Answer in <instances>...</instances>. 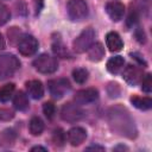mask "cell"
<instances>
[{
	"label": "cell",
	"instance_id": "cell-1",
	"mask_svg": "<svg viewBox=\"0 0 152 152\" xmlns=\"http://www.w3.org/2000/svg\"><path fill=\"white\" fill-rule=\"evenodd\" d=\"M20 68L19 59L12 53L0 55V80L11 77Z\"/></svg>",
	"mask_w": 152,
	"mask_h": 152
},
{
	"label": "cell",
	"instance_id": "cell-10",
	"mask_svg": "<svg viewBox=\"0 0 152 152\" xmlns=\"http://www.w3.org/2000/svg\"><path fill=\"white\" fill-rule=\"evenodd\" d=\"M106 12L112 20L119 21L125 14V6L119 1H110L106 5Z\"/></svg>",
	"mask_w": 152,
	"mask_h": 152
},
{
	"label": "cell",
	"instance_id": "cell-22",
	"mask_svg": "<svg viewBox=\"0 0 152 152\" xmlns=\"http://www.w3.org/2000/svg\"><path fill=\"white\" fill-rule=\"evenodd\" d=\"M43 112L48 119H53V116L56 114V107L52 102H45L43 104Z\"/></svg>",
	"mask_w": 152,
	"mask_h": 152
},
{
	"label": "cell",
	"instance_id": "cell-24",
	"mask_svg": "<svg viewBox=\"0 0 152 152\" xmlns=\"http://www.w3.org/2000/svg\"><path fill=\"white\" fill-rule=\"evenodd\" d=\"M10 17H11V13H10L8 8L4 4L0 2V25H4L5 23H7Z\"/></svg>",
	"mask_w": 152,
	"mask_h": 152
},
{
	"label": "cell",
	"instance_id": "cell-3",
	"mask_svg": "<svg viewBox=\"0 0 152 152\" xmlns=\"http://www.w3.org/2000/svg\"><path fill=\"white\" fill-rule=\"evenodd\" d=\"M95 38V32L93 28H86L84 31H82L80 33V36L74 40L72 43V48L74 51L77 53H82L84 51H87L94 42Z\"/></svg>",
	"mask_w": 152,
	"mask_h": 152
},
{
	"label": "cell",
	"instance_id": "cell-29",
	"mask_svg": "<svg viewBox=\"0 0 152 152\" xmlns=\"http://www.w3.org/2000/svg\"><path fill=\"white\" fill-rule=\"evenodd\" d=\"M31 151H32V152H34V151H43V152H45L46 148H45V147H42V146H34V147L31 148Z\"/></svg>",
	"mask_w": 152,
	"mask_h": 152
},
{
	"label": "cell",
	"instance_id": "cell-7",
	"mask_svg": "<svg viewBox=\"0 0 152 152\" xmlns=\"http://www.w3.org/2000/svg\"><path fill=\"white\" fill-rule=\"evenodd\" d=\"M18 50L23 56H32L38 50V42L33 36H23L18 42Z\"/></svg>",
	"mask_w": 152,
	"mask_h": 152
},
{
	"label": "cell",
	"instance_id": "cell-26",
	"mask_svg": "<svg viewBox=\"0 0 152 152\" xmlns=\"http://www.w3.org/2000/svg\"><path fill=\"white\" fill-rule=\"evenodd\" d=\"M13 116H14V114H13L12 110L6 109V108H1V109H0V120L8 121V120H11Z\"/></svg>",
	"mask_w": 152,
	"mask_h": 152
},
{
	"label": "cell",
	"instance_id": "cell-2",
	"mask_svg": "<svg viewBox=\"0 0 152 152\" xmlns=\"http://www.w3.org/2000/svg\"><path fill=\"white\" fill-rule=\"evenodd\" d=\"M33 66L42 74H52L58 69V63L55 57L43 53L33 61Z\"/></svg>",
	"mask_w": 152,
	"mask_h": 152
},
{
	"label": "cell",
	"instance_id": "cell-15",
	"mask_svg": "<svg viewBox=\"0 0 152 152\" xmlns=\"http://www.w3.org/2000/svg\"><path fill=\"white\" fill-rule=\"evenodd\" d=\"M125 64V59L121 56H114L107 62V70L110 74H118Z\"/></svg>",
	"mask_w": 152,
	"mask_h": 152
},
{
	"label": "cell",
	"instance_id": "cell-18",
	"mask_svg": "<svg viewBox=\"0 0 152 152\" xmlns=\"http://www.w3.org/2000/svg\"><path fill=\"white\" fill-rule=\"evenodd\" d=\"M52 51H53V53L56 56H58L61 58H68V57H70L66 46L64 45V43L59 38L53 40V43H52Z\"/></svg>",
	"mask_w": 152,
	"mask_h": 152
},
{
	"label": "cell",
	"instance_id": "cell-12",
	"mask_svg": "<svg viewBox=\"0 0 152 152\" xmlns=\"http://www.w3.org/2000/svg\"><path fill=\"white\" fill-rule=\"evenodd\" d=\"M106 44H107V48L109 49V51H112V52H118L124 48V43L121 40V37L114 31L107 33Z\"/></svg>",
	"mask_w": 152,
	"mask_h": 152
},
{
	"label": "cell",
	"instance_id": "cell-23",
	"mask_svg": "<svg viewBox=\"0 0 152 152\" xmlns=\"http://www.w3.org/2000/svg\"><path fill=\"white\" fill-rule=\"evenodd\" d=\"M52 140H53L55 145L62 146V145L64 144V141H65V134H64V132H63L61 128L56 129V131L53 132V134H52Z\"/></svg>",
	"mask_w": 152,
	"mask_h": 152
},
{
	"label": "cell",
	"instance_id": "cell-8",
	"mask_svg": "<svg viewBox=\"0 0 152 152\" xmlns=\"http://www.w3.org/2000/svg\"><path fill=\"white\" fill-rule=\"evenodd\" d=\"M122 77L128 84L135 86L142 80V70L135 65H132V64L127 65L122 72Z\"/></svg>",
	"mask_w": 152,
	"mask_h": 152
},
{
	"label": "cell",
	"instance_id": "cell-27",
	"mask_svg": "<svg viewBox=\"0 0 152 152\" xmlns=\"http://www.w3.org/2000/svg\"><path fill=\"white\" fill-rule=\"evenodd\" d=\"M33 1V5H34V10H36V14L40 12L42 7H43V2L44 0H32Z\"/></svg>",
	"mask_w": 152,
	"mask_h": 152
},
{
	"label": "cell",
	"instance_id": "cell-5",
	"mask_svg": "<svg viewBox=\"0 0 152 152\" xmlns=\"http://www.w3.org/2000/svg\"><path fill=\"white\" fill-rule=\"evenodd\" d=\"M48 88L50 94L55 99H61L70 89V82L66 78H53L48 81Z\"/></svg>",
	"mask_w": 152,
	"mask_h": 152
},
{
	"label": "cell",
	"instance_id": "cell-25",
	"mask_svg": "<svg viewBox=\"0 0 152 152\" xmlns=\"http://www.w3.org/2000/svg\"><path fill=\"white\" fill-rule=\"evenodd\" d=\"M142 90L145 93H151L152 90V76L151 74H147L144 78H142V86H141Z\"/></svg>",
	"mask_w": 152,
	"mask_h": 152
},
{
	"label": "cell",
	"instance_id": "cell-17",
	"mask_svg": "<svg viewBox=\"0 0 152 152\" xmlns=\"http://www.w3.org/2000/svg\"><path fill=\"white\" fill-rule=\"evenodd\" d=\"M131 102L134 107H137L138 109L141 110H147L152 107V100L150 97H141V96H132L131 97Z\"/></svg>",
	"mask_w": 152,
	"mask_h": 152
},
{
	"label": "cell",
	"instance_id": "cell-11",
	"mask_svg": "<svg viewBox=\"0 0 152 152\" xmlns=\"http://www.w3.org/2000/svg\"><path fill=\"white\" fill-rule=\"evenodd\" d=\"M87 138V132L82 127H72L68 132V140L72 146L81 145Z\"/></svg>",
	"mask_w": 152,
	"mask_h": 152
},
{
	"label": "cell",
	"instance_id": "cell-13",
	"mask_svg": "<svg viewBox=\"0 0 152 152\" xmlns=\"http://www.w3.org/2000/svg\"><path fill=\"white\" fill-rule=\"evenodd\" d=\"M26 89H27L28 95L34 100H38V99L43 97V95H44V87H43L42 82L38 80H31V81L26 82Z\"/></svg>",
	"mask_w": 152,
	"mask_h": 152
},
{
	"label": "cell",
	"instance_id": "cell-14",
	"mask_svg": "<svg viewBox=\"0 0 152 152\" xmlns=\"http://www.w3.org/2000/svg\"><path fill=\"white\" fill-rule=\"evenodd\" d=\"M88 57L91 62H100L104 57V48L101 43H95L88 49Z\"/></svg>",
	"mask_w": 152,
	"mask_h": 152
},
{
	"label": "cell",
	"instance_id": "cell-16",
	"mask_svg": "<svg viewBox=\"0 0 152 152\" xmlns=\"http://www.w3.org/2000/svg\"><path fill=\"white\" fill-rule=\"evenodd\" d=\"M13 104L14 107L18 109V110H26L28 108V99H27V95L19 90L14 97H13Z\"/></svg>",
	"mask_w": 152,
	"mask_h": 152
},
{
	"label": "cell",
	"instance_id": "cell-4",
	"mask_svg": "<svg viewBox=\"0 0 152 152\" xmlns=\"http://www.w3.org/2000/svg\"><path fill=\"white\" fill-rule=\"evenodd\" d=\"M66 10L71 20H82L88 15V6L84 0H69Z\"/></svg>",
	"mask_w": 152,
	"mask_h": 152
},
{
	"label": "cell",
	"instance_id": "cell-20",
	"mask_svg": "<svg viewBox=\"0 0 152 152\" xmlns=\"http://www.w3.org/2000/svg\"><path fill=\"white\" fill-rule=\"evenodd\" d=\"M14 91V84L13 83H7L2 87H0V101L6 102L11 99Z\"/></svg>",
	"mask_w": 152,
	"mask_h": 152
},
{
	"label": "cell",
	"instance_id": "cell-6",
	"mask_svg": "<svg viewBox=\"0 0 152 152\" xmlns=\"http://www.w3.org/2000/svg\"><path fill=\"white\" fill-rule=\"evenodd\" d=\"M61 116L66 122H76L83 118V110L76 103H66L61 110Z\"/></svg>",
	"mask_w": 152,
	"mask_h": 152
},
{
	"label": "cell",
	"instance_id": "cell-19",
	"mask_svg": "<svg viewBox=\"0 0 152 152\" xmlns=\"http://www.w3.org/2000/svg\"><path fill=\"white\" fill-rule=\"evenodd\" d=\"M28 128H30V132L33 135H39L44 131V122H43V120L39 116H33L30 120Z\"/></svg>",
	"mask_w": 152,
	"mask_h": 152
},
{
	"label": "cell",
	"instance_id": "cell-21",
	"mask_svg": "<svg viewBox=\"0 0 152 152\" xmlns=\"http://www.w3.org/2000/svg\"><path fill=\"white\" fill-rule=\"evenodd\" d=\"M88 76H89V72L84 68H77V69H75L72 71V77H74L75 82H77L80 84L84 83L88 80Z\"/></svg>",
	"mask_w": 152,
	"mask_h": 152
},
{
	"label": "cell",
	"instance_id": "cell-30",
	"mask_svg": "<svg viewBox=\"0 0 152 152\" xmlns=\"http://www.w3.org/2000/svg\"><path fill=\"white\" fill-rule=\"evenodd\" d=\"M5 45H6V43H5V39H4L2 34L0 33V50H1V49H4V48H5Z\"/></svg>",
	"mask_w": 152,
	"mask_h": 152
},
{
	"label": "cell",
	"instance_id": "cell-9",
	"mask_svg": "<svg viewBox=\"0 0 152 152\" xmlns=\"http://www.w3.org/2000/svg\"><path fill=\"white\" fill-rule=\"evenodd\" d=\"M99 97V91L95 88H87V89H81L76 91L75 94V101L80 104H87L94 102Z\"/></svg>",
	"mask_w": 152,
	"mask_h": 152
},
{
	"label": "cell",
	"instance_id": "cell-28",
	"mask_svg": "<svg viewBox=\"0 0 152 152\" xmlns=\"http://www.w3.org/2000/svg\"><path fill=\"white\" fill-rule=\"evenodd\" d=\"M87 150H100V151H103L104 147H102V146H97V145H93V146L87 147Z\"/></svg>",
	"mask_w": 152,
	"mask_h": 152
}]
</instances>
